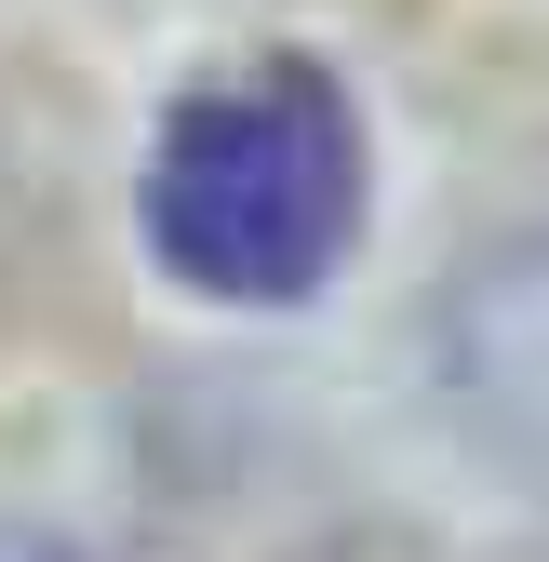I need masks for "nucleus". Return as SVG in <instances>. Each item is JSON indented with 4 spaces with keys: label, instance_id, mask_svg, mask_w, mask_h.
<instances>
[{
    "label": "nucleus",
    "instance_id": "1",
    "mask_svg": "<svg viewBox=\"0 0 549 562\" xmlns=\"http://www.w3.org/2000/svg\"><path fill=\"white\" fill-rule=\"evenodd\" d=\"M362 215V134L322 67H255V81L188 94L148 161V241L201 295H309L349 255Z\"/></svg>",
    "mask_w": 549,
    "mask_h": 562
},
{
    "label": "nucleus",
    "instance_id": "2",
    "mask_svg": "<svg viewBox=\"0 0 549 562\" xmlns=\"http://www.w3.org/2000/svg\"><path fill=\"white\" fill-rule=\"evenodd\" d=\"M442 362H456V402L496 429V456L549 482V241H523V255L456 281Z\"/></svg>",
    "mask_w": 549,
    "mask_h": 562
},
{
    "label": "nucleus",
    "instance_id": "3",
    "mask_svg": "<svg viewBox=\"0 0 549 562\" xmlns=\"http://www.w3.org/2000/svg\"><path fill=\"white\" fill-rule=\"evenodd\" d=\"M0 562H81V549H54V536H0Z\"/></svg>",
    "mask_w": 549,
    "mask_h": 562
}]
</instances>
